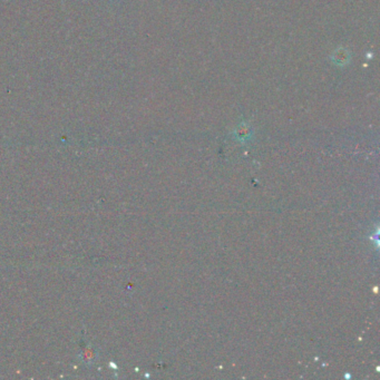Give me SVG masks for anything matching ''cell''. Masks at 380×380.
Masks as SVG:
<instances>
[{"instance_id":"6da1fadb","label":"cell","mask_w":380,"mask_h":380,"mask_svg":"<svg viewBox=\"0 0 380 380\" xmlns=\"http://www.w3.org/2000/svg\"><path fill=\"white\" fill-rule=\"evenodd\" d=\"M331 62L335 64L337 66H345L348 65V63L350 62V53L348 52L347 48H344V47H340V48L336 49L334 54L331 55Z\"/></svg>"},{"instance_id":"7a4b0ae2","label":"cell","mask_w":380,"mask_h":380,"mask_svg":"<svg viewBox=\"0 0 380 380\" xmlns=\"http://www.w3.org/2000/svg\"><path fill=\"white\" fill-rule=\"evenodd\" d=\"M237 135L239 138H247L250 136V129L245 124H242L237 129Z\"/></svg>"}]
</instances>
